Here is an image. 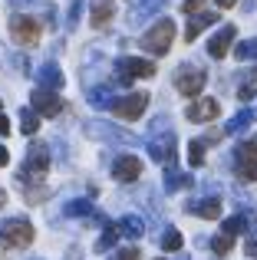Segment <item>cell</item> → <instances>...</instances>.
<instances>
[{
    "instance_id": "14",
    "label": "cell",
    "mask_w": 257,
    "mask_h": 260,
    "mask_svg": "<svg viewBox=\"0 0 257 260\" xmlns=\"http://www.w3.org/2000/svg\"><path fill=\"white\" fill-rule=\"evenodd\" d=\"M37 83L40 89H50V92H59L63 89V73H59V66H53V63H43L37 70Z\"/></svg>"
},
{
    "instance_id": "13",
    "label": "cell",
    "mask_w": 257,
    "mask_h": 260,
    "mask_svg": "<svg viewBox=\"0 0 257 260\" xmlns=\"http://www.w3.org/2000/svg\"><path fill=\"white\" fill-rule=\"evenodd\" d=\"M148 155H152L155 161H162V165H172V158H175V135L172 132H165V135H158V139H152L148 142Z\"/></svg>"
},
{
    "instance_id": "18",
    "label": "cell",
    "mask_w": 257,
    "mask_h": 260,
    "mask_svg": "<svg viewBox=\"0 0 257 260\" xmlns=\"http://www.w3.org/2000/svg\"><path fill=\"white\" fill-rule=\"evenodd\" d=\"M89 106H96V109H112L116 106V99H112V89L109 86H96V89H89Z\"/></svg>"
},
{
    "instance_id": "24",
    "label": "cell",
    "mask_w": 257,
    "mask_h": 260,
    "mask_svg": "<svg viewBox=\"0 0 257 260\" xmlns=\"http://www.w3.org/2000/svg\"><path fill=\"white\" fill-rule=\"evenodd\" d=\"M162 250H172V254H175V250H181V234L175 228H168L165 234H162Z\"/></svg>"
},
{
    "instance_id": "16",
    "label": "cell",
    "mask_w": 257,
    "mask_h": 260,
    "mask_svg": "<svg viewBox=\"0 0 257 260\" xmlns=\"http://www.w3.org/2000/svg\"><path fill=\"white\" fill-rule=\"evenodd\" d=\"M188 214H198V217H208V221H218V217H221V201H218V198L191 201V204H188Z\"/></svg>"
},
{
    "instance_id": "12",
    "label": "cell",
    "mask_w": 257,
    "mask_h": 260,
    "mask_svg": "<svg viewBox=\"0 0 257 260\" xmlns=\"http://www.w3.org/2000/svg\"><path fill=\"white\" fill-rule=\"evenodd\" d=\"M234 37H238V30H234L231 23H224V26H221V33H214V37L208 40V56L224 59L228 50H231V40H234Z\"/></svg>"
},
{
    "instance_id": "7",
    "label": "cell",
    "mask_w": 257,
    "mask_h": 260,
    "mask_svg": "<svg viewBox=\"0 0 257 260\" xmlns=\"http://www.w3.org/2000/svg\"><path fill=\"white\" fill-rule=\"evenodd\" d=\"M238 175L244 181H257V139L238 145Z\"/></svg>"
},
{
    "instance_id": "1",
    "label": "cell",
    "mask_w": 257,
    "mask_h": 260,
    "mask_svg": "<svg viewBox=\"0 0 257 260\" xmlns=\"http://www.w3.org/2000/svg\"><path fill=\"white\" fill-rule=\"evenodd\" d=\"M172 40H175V20H158V23L152 26V30H145V37H142V50L152 53V56H165L168 50H172Z\"/></svg>"
},
{
    "instance_id": "36",
    "label": "cell",
    "mask_w": 257,
    "mask_h": 260,
    "mask_svg": "<svg viewBox=\"0 0 257 260\" xmlns=\"http://www.w3.org/2000/svg\"><path fill=\"white\" fill-rule=\"evenodd\" d=\"M247 254H257V237H251V241H247Z\"/></svg>"
},
{
    "instance_id": "19",
    "label": "cell",
    "mask_w": 257,
    "mask_h": 260,
    "mask_svg": "<svg viewBox=\"0 0 257 260\" xmlns=\"http://www.w3.org/2000/svg\"><path fill=\"white\" fill-rule=\"evenodd\" d=\"M116 228H119V234H125V237H142L145 224H142V217H135V214H125L122 221L116 224Z\"/></svg>"
},
{
    "instance_id": "9",
    "label": "cell",
    "mask_w": 257,
    "mask_h": 260,
    "mask_svg": "<svg viewBox=\"0 0 257 260\" xmlns=\"http://www.w3.org/2000/svg\"><path fill=\"white\" fill-rule=\"evenodd\" d=\"M33 112L43 115V119H53V115H59V112H63V99H59V92L37 89V92H33Z\"/></svg>"
},
{
    "instance_id": "6",
    "label": "cell",
    "mask_w": 257,
    "mask_h": 260,
    "mask_svg": "<svg viewBox=\"0 0 257 260\" xmlns=\"http://www.w3.org/2000/svg\"><path fill=\"white\" fill-rule=\"evenodd\" d=\"M145 109H148V92H128L122 99H116L112 115H119V119H139Z\"/></svg>"
},
{
    "instance_id": "2",
    "label": "cell",
    "mask_w": 257,
    "mask_h": 260,
    "mask_svg": "<svg viewBox=\"0 0 257 260\" xmlns=\"http://www.w3.org/2000/svg\"><path fill=\"white\" fill-rule=\"evenodd\" d=\"M26 244H33V224L23 221V217H13V221H7L4 231H0V254H7V250H17V247H26Z\"/></svg>"
},
{
    "instance_id": "34",
    "label": "cell",
    "mask_w": 257,
    "mask_h": 260,
    "mask_svg": "<svg viewBox=\"0 0 257 260\" xmlns=\"http://www.w3.org/2000/svg\"><path fill=\"white\" fill-rule=\"evenodd\" d=\"M7 161H10V152H7V145H0V168H4Z\"/></svg>"
},
{
    "instance_id": "15",
    "label": "cell",
    "mask_w": 257,
    "mask_h": 260,
    "mask_svg": "<svg viewBox=\"0 0 257 260\" xmlns=\"http://www.w3.org/2000/svg\"><path fill=\"white\" fill-rule=\"evenodd\" d=\"M211 23H218V13H208V10H201V13H195L191 20H188V30H185V37H188V43L191 40H198L201 33L208 30Z\"/></svg>"
},
{
    "instance_id": "28",
    "label": "cell",
    "mask_w": 257,
    "mask_h": 260,
    "mask_svg": "<svg viewBox=\"0 0 257 260\" xmlns=\"http://www.w3.org/2000/svg\"><path fill=\"white\" fill-rule=\"evenodd\" d=\"M211 247H214V254H221V257H224V254H231L234 237H231V234H221V237H214V241H211Z\"/></svg>"
},
{
    "instance_id": "37",
    "label": "cell",
    "mask_w": 257,
    "mask_h": 260,
    "mask_svg": "<svg viewBox=\"0 0 257 260\" xmlns=\"http://www.w3.org/2000/svg\"><path fill=\"white\" fill-rule=\"evenodd\" d=\"M234 4H238V0H218V7H221V10H228V7H234Z\"/></svg>"
},
{
    "instance_id": "30",
    "label": "cell",
    "mask_w": 257,
    "mask_h": 260,
    "mask_svg": "<svg viewBox=\"0 0 257 260\" xmlns=\"http://www.w3.org/2000/svg\"><path fill=\"white\" fill-rule=\"evenodd\" d=\"M201 7H205V0H185V13H188V17L201 13Z\"/></svg>"
},
{
    "instance_id": "35",
    "label": "cell",
    "mask_w": 257,
    "mask_h": 260,
    "mask_svg": "<svg viewBox=\"0 0 257 260\" xmlns=\"http://www.w3.org/2000/svg\"><path fill=\"white\" fill-rule=\"evenodd\" d=\"M10 132V122H7V115H0V135Z\"/></svg>"
},
{
    "instance_id": "25",
    "label": "cell",
    "mask_w": 257,
    "mask_h": 260,
    "mask_svg": "<svg viewBox=\"0 0 257 260\" xmlns=\"http://www.w3.org/2000/svg\"><path fill=\"white\" fill-rule=\"evenodd\" d=\"M188 161H191V168L205 165V142H191L188 145Z\"/></svg>"
},
{
    "instance_id": "31",
    "label": "cell",
    "mask_w": 257,
    "mask_h": 260,
    "mask_svg": "<svg viewBox=\"0 0 257 260\" xmlns=\"http://www.w3.org/2000/svg\"><path fill=\"white\" fill-rule=\"evenodd\" d=\"M112 260H139V250H135V247H125V250H119Z\"/></svg>"
},
{
    "instance_id": "22",
    "label": "cell",
    "mask_w": 257,
    "mask_h": 260,
    "mask_svg": "<svg viewBox=\"0 0 257 260\" xmlns=\"http://www.w3.org/2000/svg\"><path fill=\"white\" fill-rule=\"evenodd\" d=\"M20 128H23V135H33L40 128V115L33 112V109H23V112H20Z\"/></svg>"
},
{
    "instance_id": "10",
    "label": "cell",
    "mask_w": 257,
    "mask_h": 260,
    "mask_svg": "<svg viewBox=\"0 0 257 260\" xmlns=\"http://www.w3.org/2000/svg\"><path fill=\"white\" fill-rule=\"evenodd\" d=\"M139 175H142V161L135 155H119L112 161V178L116 181H139Z\"/></svg>"
},
{
    "instance_id": "21",
    "label": "cell",
    "mask_w": 257,
    "mask_h": 260,
    "mask_svg": "<svg viewBox=\"0 0 257 260\" xmlns=\"http://www.w3.org/2000/svg\"><path fill=\"white\" fill-rule=\"evenodd\" d=\"M234 56L244 63V59H257V37L254 40H241L238 46H234Z\"/></svg>"
},
{
    "instance_id": "26",
    "label": "cell",
    "mask_w": 257,
    "mask_h": 260,
    "mask_svg": "<svg viewBox=\"0 0 257 260\" xmlns=\"http://www.w3.org/2000/svg\"><path fill=\"white\" fill-rule=\"evenodd\" d=\"M116 241H119V228H106V234L99 237L96 250H99V254H106V250H109V247H112V244H116Z\"/></svg>"
},
{
    "instance_id": "4",
    "label": "cell",
    "mask_w": 257,
    "mask_h": 260,
    "mask_svg": "<svg viewBox=\"0 0 257 260\" xmlns=\"http://www.w3.org/2000/svg\"><path fill=\"white\" fill-rule=\"evenodd\" d=\"M46 168H50V148L40 145V142H33L30 152H26V161H23V172H20V178H30L33 181H43Z\"/></svg>"
},
{
    "instance_id": "33",
    "label": "cell",
    "mask_w": 257,
    "mask_h": 260,
    "mask_svg": "<svg viewBox=\"0 0 257 260\" xmlns=\"http://www.w3.org/2000/svg\"><path fill=\"white\" fill-rule=\"evenodd\" d=\"M238 99H241V102H251V99H254V86H241V89H238Z\"/></svg>"
},
{
    "instance_id": "5",
    "label": "cell",
    "mask_w": 257,
    "mask_h": 260,
    "mask_svg": "<svg viewBox=\"0 0 257 260\" xmlns=\"http://www.w3.org/2000/svg\"><path fill=\"white\" fill-rule=\"evenodd\" d=\"M10 37L20 46H33L40 40V23L33 17H26V13H17V17H10Z\"/></svg>"
},
{
    "instance_id": "17",
    "label": "cell",
    "mask_w": 257,
    "mask_h": 260,
    "mask_svg": "<svg viewBox=\"0 0 257 260\" xmlns=\"http://www.w3.org/2000/svg\"><path fill=\"white\" fill-rule=\"evenodd\" d=\"M116 13V4L112 0H92V10H89V23L92 26H106Z\"/></svg>"
},
{
    "instance_id": "20",
    "label": "cell",
    "mask_w": 257,
    "mask_h": 260,
    "mask_svg": "<svg viewBox=\"0 0 257 260\" xmlns=\"http://www.w3.org/2000/svg\"><path fill=\"white\" fill-rule=\"evenodd\" d=\"M251 122H254V112H251V109H244V112H238L231 122H228V128H224V132H228V135H241L247 125H251Z\"/></svg>"
},
{
    "instance_id": "27",
    "label": "cell",
    "mask_w": 257,
    "mask_h": 260,
    "mask_svg": "<svg viewBox=\"0 0 257 260\" xmlns=\"http://www.w3.org/2000/svg\"><path fill=\"white\" fill-rule=\"evenodd\" d=\"M241 231H247V221H244V214H234V217H228L224 221V234H241Z\"/></svg>"
},
{
    "instance_id": "32",
    "label": "cell",
    "mask_w": 257,
    "mask_h": 260,
    "mask_svg": "<svg viewBox=\"0 0 257 260\" xmlns=\"http://www.w3.org/2000/svg\"><path fill=\"white\" fill-rule=\"evenodd\" d=\"M79 7H83V0H73V7H70V26H76V20H79Z\"/></svg>"
},
{
    "instance_id": "23",
    "label": "cell",
    "mask_w": 257,
    "mask_h": 260,
    "mask_svg": "<svg viewBox=\"0 0 257 260\" xmlns=\"http://www.w3.org/2000/svg\"><path fill=\"white\" fill-rule=\"evenodd\" d=\"M188 181H191V178H185L181 172H175V168L165 172V191H178V188H185Z\"/></svg>"
},
{
    "instance_id": "29",
    "label": "cell",
    "mask_w": 257,
    "mask_h": 260,
    "mask_svg": "<svg viewBox=\"0 0 257 260\" xmlns=\"http://www.w3.org/2000/svg\"><path fill=\"white\" fill-rule=\"evenodd\" d=\"M89 208H92V204L79 198V201H70V204H66V214H70V217H76V214H89Z\"/></svg>"
},
{
    "instance_id": "38",
    "label": "cell",
    "mask_w": 257,
    "mask_h": 260,
    "mask_svg": "<svg viewBox=\"0 0 257 260\" xmlns=\"http://www.w3.org/2000/svg\"><path fill=\"white\" fill-rule=\"evenodd\" d=\"M4 204H7V191H0V208H4Z\"/></svg>"
},
{
    "instance_id": "8",
    "label": "cell",
    "mask_w": 257,
    "mask_h": 260,
    "mask_svg": "<svg viewBox=\"0 0 257 260\" xmlns=\"http://www.w3.org/2000/svg\"><path fill=\"white\" fill-rule=\"evenodd\" d=\"M205 83H208V76L201 70H181L178 76H175V89H178L181 95H188V99H198V92L205 89Z\"/></svg>"
},
{
    "instance_id": "3",
    "label": "cell",
    "mask_w": 257,
    "mask_h": 260,
    "mask_svg": "<svg viewBox=\"0 0 257 260\" xmlns=\"http://www.w3.org/2000/svg\"><path fill=\"white\" fill-rule=\"evenodd\" d=\"M116 73H119V83L128 86L132 79H152L155 76V63H148V59H139V56H122L116 63Z\"/></svg>"
},
{
    "instance_id": "11",
    "label": "cell",
    "mask_w": 257,
    "mask_h": 260,
    "mask_svg": "<svg viewBox=\"0 0 257 260\" xmlns=\"http://www.w3.org/2000/svg\"><path fill=\"white\" fill-rule=\"evenodd\" d=\"M218 112H221L218 99H195L191 106L185 109V119H191V122H211V119H218Z\"/></svg>"
}]
</instances>
